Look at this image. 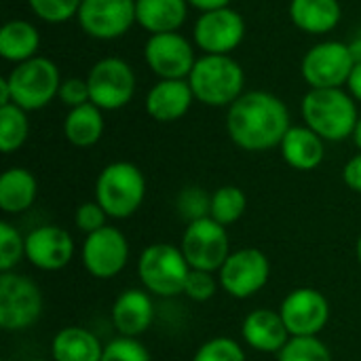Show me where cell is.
Returning <instances> with one entry per match:
<instances>
[{
	"label": "cell",
	"instance_id": "obj_25",
	"mask_svg": "<svg viewBox=\"0 0 361 361\" xmlns=\"http://www.w3.org/2000/svg\"><path fill=\"white\" fill-rule=\"evenodd\" d=\"M38 195V182L30 169L11 167L0 176V209L4 214H23Z\"/></svg>",
	"mask_w": 361,
	"mask_h": 361
},
{
	"label": "cell",
	"instance_id": "obj_38",
	"mask_svg": "<svg viewBox=\"0 0 361 361\" xmlns=\"http://www.w3.org/2000/svg\"><path fill=\"white\" fill-rule=\"evenodd\" d=\"M57 97H59V102L63 106H70V108H78L82 104H89L91 102V95H89L87 78H78V76L63 78L61 85H59Z\"/></svg>",
	"mask_w": 361,
	"mask_h": 361
},
{
	"label": "cell",
	"instance_id": "obj_28",
	"mask_svg": "<svg viewBox=\"0 0 361 361\" xmlns=\"http://www.w3.org/2000/svg\"><path fill=\"white\" fill-rule=\"evenodd\" d=\"M30 133L27 112L15 104L0 106V150L11 154L19 150Z\"/></svg>",
	"mask_w": 361,
	"mask_h": 361
},
{
	"label": "cell",
	"instance_id": "obj_37",
	"mask_svg": "<svg viewBox=\"0 0 361 361\" xmlns=\"http://www.w3.org/2000/svg\"><path fill=\"white\" fill-rule=\"evenodd\" d=\"M106 218H108V214L102 209V205H99L97 201H89V203L78 205V209H76V214H74L76 228H78L80 233H87V235H91V233H95V231L108 226V224H106Z\"/></svg>",
	"mask_w": 361,
	"mask_h": 361
},
{
	"label": "cell",
	"instance_id": "obj_32",
	"mask_svg": "<svg viewBox=\"0 0 361 361\" xmlns=\"http://www.w3.org/2000/svg\"><path fill=\"white\" fill-rule=\"evenodd\" d=\"M21 258H25V239L13 224L0 222V271L11 273Z\"/></svg>",
	"mask_w": 361,
	"mask_h": 361
},
{
	"label": "cell",
	"instance_id": "obj_26",
	"mask_svg": "<svg viewBox=\"0 0 361 361\" xmlns=\"http://www.w3.org/2000/svg\"><path fill=\"white\" fill-rule=\"evenodd\" d=\"M40 47V32L25 19H11L0 27V55L6 61L21 63L36 57Z\"/></svg>",
	"mask_w": 361,
	"mask_h": 361
},
{
	"label": "cell",
	"instance_id": "obj_8",
	"mask_svg": "<svg viewBox=\"0 0 361 361\" xmlns=\"http://www.w3.org/2000/svg\"><path fill=\"white\" fill-rule=\"evenodd\" d=\"M91 104L99 110H121L135 95V72L121 57H104L87 74Z\"/></svg>",
	"mask_w": 361,
	"mask_h": 361
},
{
	"label": "cell",
	"instance_id": "obj_27",
	"mask_svg": "<svg viewBox=\"0 0 361 361\" xmlns=\"http://www.w3.org/2000/svg\"><path fill=\"white\" fill-rule=\"evenodd\" d=\"M104 127V110L89 102L78 108H70L63 121V135L76 148H91L102 140Z\"/></svg>",
	"mask_w": 361,
	"mask_h": 361
},
{
	"label": "cell",
	"instance_id": "obj_23",
	"mask_svg": "<svg viewBox=\"0 0 361 361\" xmlns=\"http://www.w3.org/2000/svg\"><path fill=\"white\" fill-rule=\"evenodd\" d=\"M186 17V0H135V21L150 34L178 32Z\"/></svg>",
	"mask_w": 361,
	"mask_h": 361
},
{
	"label": "cell",
	"instance_id": "obj_6",
	"mask_svg": "<svg viewBox=\"0 0 361 361\" xmlns=\"http://www.w3.org/2000/svg\"><path fill=\"white\" fill-rule=\"evenodd\" d=\"M190 264L186 262L180 247L169 243H152L148 245L137 260V275L144 288L150 294L173 298L184 294Z\"/></svg>",
	"mask_w": 361,
	"mask_h": 361
},
{
	"label": "cell",
	"instance_id": "obj_7",
	"mask_svg": "<svg viewBox=\"0 0 361 361\" xmlns=\"http://www.w3.org/2000/svg\"><path fill=\"white\" fill-rule=\"evenodd\" d=\"M355 63L357 59L351 44L341 40H324L305 53L300 72L311 89H343Z\"/></svg>",
	"mask_w": 361,
	"mask_h": 361
},
{
	"label": "cell",
	"instance_id": "obj_41",
	"mask_svg": "<svg viewBox=\"0 0 361 361\" xmlns=\"http://www.w3.org/2000/svg\"><path fill=\"white\" fill-rule=\"evenodd\" d=\"M186 2H188V6H195L201 13L216 11V8H226L231 4V0H186Z\"/></svg>",
	"mask_w": 361,
	"mask_h": 361
},
{
	"label": "cell",
	"instance_id": "obj_15",
	"mask_svg": "<svg viewBox=\"0 0 361 361\" xmlns=\"http://www.w3.org/2000/svg\"><path fill=\"white\" fill-rule=\"evenodd\" d=\"M80 256L89 275L97 279H112L129 262V243L118 228L104 226L87 235Z\"/></svg>",
	"mask_w": 361,
	"mask_h": 361
},
{
	"label": "cell",
	"instance_id": "obj_29",
	"mask_svg": "<svg viewBox=\"0 0 361 361\" xmlns=\"http://www.w3.org/2000/svg\"><path fill=\"white\" fill-rule=\"evenodd\" d=\"M245 209H247V197L237 186H222L212 195L209 218H214L222 226L235 224L245 214Z\"/></svg>",
	"mask_w": 361,
	"mask_h": 361
},
{
	"label": "cell",
	"instance_id": "obj_36",
	"mask_svg": "<svg viewBox=\"0 0 361 361\" xmlns=\"http://www.w3.org/2000/svg\"><path fill=\"white\" fill-rule=\"evenodd\" d=\"M218 292V281L214 277V273H207V271H190L188 275V281H186V288H184V294L195 300V302H207L216 296Z\"/></svg>",
	"mask_w": 361,
	"mask_h": 361
},
{
	"label": "cell",
	"instance_id": "obj_4",
	"mask_svg": "<svg viewBox=\"0 0 361 361\" xmlns=\"http://www.w3.org/2000/svg\"><path fill=\"white\" fill-rule=\"evenodd\" d=\"M146 197V178L140 167L127 161L106 165L95 180V201L108 218L125 220L133 216Z\"/></svg>",
	"mask_w": 361,
	"mask_h": 361
},
{
	"label": "cell",
	"instance_id": "obj_40",
	"mask_svg": "<svg viewBox=\"0 0 361 361\" xmlns=\"http://www.w3.org/2000/svg\"><path fill=\"white\" fill-rule=\"evenodd\" d=\"M347 89L353 95V99L361 102V61L355 63V68H353V72H351V76L347 80Z\"/></svg>",
	"mask_w": 361,
	"mask_h": 361
},
{
	"label": "cell",
	"instance_id": "obj_1",
	"mask_svg": "<svg viewBox=\"0 0 361 361\" xmlns=\"http://www.w3.org/2000/svg\"><path fill=\"white\" fill-rule=\"evenodd\" d=\"M290 127L288 106L269 91H247L226 112L228 137L247 152L279 148Z\"/></svg>",
	"mask_w": 361,
	"mask_h": 361
},
{
	"label": "cell",
	"instance_id": "obj_24",
	"mask_svg": "<svg viewBox=\"0 0 361 361\" xmlns=\"http://www.w3.org/2000/svg\"><path fill=\"white\" fill-rule=\"evenodd\" d=\"M51 355L53 361H102L104 347L93 332L72 326L55 334Z\"/></svg>",
	"mask_w": 361,
	"mask_h": 361
},
{
	"label": "cell",
	"instance_id": "obj_10",
	"mask_svg": "<svg viewBox=\"0 0 361 361\" xmlns=\"http://www.w3.org/2000/svg\"><path fill=\"white\" fill-rule=\"evenodd\" d=\"M180 250L186 262L190 264V269L216 273L231 256L228 233L214 218L190 222L186 224V231L182 235Z\"/></svg>",
	"mask_w": 361,
	"mask_h": 361
},
{
	"label": "cell",
	"instance_id": "obj_12",
	"mask_svg": "<svg viewBox=\"0 0 361 361\" xmlns=\"http://www.w3.org/2000/svg\"><path fill=\"white\" fill-rule=\"evenodd\" d=\"M192 38L203 55H231L245 38V19L231 6L201 13Z\"/></svg>",
	"mask_w": 361,
	"mask_h": 361
},
{
	"label": "cell",
	"instance_id": "obj_21",
	"mask_svg": "<svg viewBox=\"0 0 361 361\" xmlns=\"http://www.w3.org/2000/svg\"><path fill=\"white\" fill-rule=\"evenodd\" d=\"M281 157L296 171H313L326 157L324 140L307 125H292L281 140Z\"/></svg>",
	"mask_w": 361,
	"mask_h": 361
},
{
	"label": "cell",
	"instance_id": "obj_35",
	"mask_svg": "<svg viewBox=\"0 0 361 361\" xmlns=\"http://www.w3.org/2000/svg\"><path fill=\"white\" fill-rule=\"evenodd\" d=\"M102 361H152V357L137 338L118 336L104 347Z\"/></svg>",
	"mask_w": 361,
	"mask_h": 361
},
{
	"label": "cell",
	"instance_id": "obj_45",
	"mask_svg": "<svg viewBox=\"0 0 361 361\" xmlns=\"http://www.w3.org/2000/svg\"><path fill=\"white\" fill-rule=\"evenodd\" d=\"M30 361H44V360H30Z\"/></svg>",
	"mask_w": 361,
	"mask_h": 361
},
{
	"label": "cell",
	"instance_id": "obj_31",
	"mask_svg": "<svg viewBox=\"0 0 361 361\" xmlns=\"http://www.w3.org/2000/svg\"><path fill=\"white\" fill-rule=\"evenodd\" d=\"M176 209H178V216L188 224L209 218L212 197L199 186H186L180 190V195L176 199Z\"/></svg>",
	"mask_w": 361,
	"mask_h": 361
},
{
	"label": "cell",
	"instance_id": "obj_30",
	"mask_svg": "<svg viewBox=\"0 0 361 361\" xmlns=\"http://www.w3.org/2000/svg\"><path fill=\"white\" fill-rule=\"evenodd\" d=\"M279 361H332V353L317 336H292L279 351Z\"/></svg>",
	"mask_w": 361,
	"mask_h": 361
},
{
	"label": "cell",
	"instance_id": "obj_20",
	"mask_svg": "<svg viewBox=\"0 0 361 361\" xmlns=\"http://www.w3.org/2000/svg\"><path fill=\"white\" fill-rule=\"evenodd\" d=\"M243 341L260 353H279L292 338L279 311L256 309L241 326Z\"/></svg>",
	"mask_w": 361,
	"mask_h": 361
},
{
	"label": "cell",
	"instance_id": "obj_5",
	"mask_svg": "<svg viewBox=\"0 0 361 361\" xmlns=\"http://www.w3.org/2000/svg\"><path fill=\"white\" fill-rule=\"evenodd\" d=\"M59 68L49 57H32L27 61L15 63L11 74L6 76L8 89H11V104L23 108L25 112L42 110L49 106L61 85Z\"/></svg>",
	"mask_w": 361,
	"mask_h": 361
},
{
	"label": "cell",
	"instance_id": "obj_44",
	"mask_svg": "<svg viewBox=\"0 0 361 361\" xmlns=\"http://www.w3.org/2000/svg\"><path fill=\"white\" fill-rule=\"evenodd\" d=\"M355 252H357V260H360V264H361V235H360V239H357V245H355Z\"/></svg>",
	"mask_w": 361,
	"mask_h": 361
},
{
	"label": "cell",
	"instance_id": "obj_11",
	"mask_svg": "<svg viewBox=\"0 0 361 361\" xmlns=\"http://www.w3.org/2000/svg\"><path fill=\"white\" fill-rule=\"evenodd\" d=\"M271 279V262L264 252L243 247L231 252L220 269V286L233 298H250L258 294Z\"/></svg>",
	"mask_w": 361,
	"mask_h": 361
},
{
	"label": "cell",
	"instance_id": "obj_39",
	"mask_svg": "<svg viewBox=\"0 0 361 361\" xmlns=\"http://www.w3.org/2000/svg\"><path fill=\"white\" fill-rule=\"evenodd\" d=\"M343 178H345V184L353 192H360L361 195V152L347 161V165L343 169Z\"/></svg>",
	"mask_w": 361,
	"mask_h": 361
},
{
	"label": "cell",
	"instance_id": "obj_42",
	"mask_svg": "<svg viewBox=\"0 0 361 361\" xmlns=\"http://www.w3.org/2000/svg\"><path fill=\"white\" fill-rule=\"evenodd\" d=\"M11 104V89H8V82H6V76L0 78V106H6Z\"/></svg>",
	"mask_w": 361,
	"mask_h": 361
},
{
	"label": "cell",
	"instance_id": "obj_18",
	"mask_svg": "<svg viewBox=\"0 0 361 361\" xmlns=\"http://www.w3.org/2000/svg\"><path fill=\"white\" fill-rule=\"evenodd\" d=\"M195 102V93L186 78H159L146 93L144 108L159 123H173L186 116Z\"/></svg>",
	"mask_w": 361,
	"mask_h": 361
},
{
	"label": "cell",
	"instance_id": "obj_19",
	"mask_svg": "<svg viewBox=\"0 0 361 361\" xmlns=\"http://www.w3.org/2000/svg\"><path fill=\"white\" fill-rule=\"evenodd\" d=\"M154 319V305L144 290H125L112 305V324L121 336L137 338L144 334Z\"/></svg>",
	"mask_w": 361,
	"mask_h": 361
},
{
	"label": "cell",
	"instance_id": "obj_33",
	"mask_svg": "<svg viewBox=\"0 0 361 361\" xmlns=\"http://www.w3.org/2000/svg\"><path fill=\"white\" fill-rule=\"evenodd\" d=\"M82 0H27L32 13L47 23H66L78 15Z\"/></svg>",
	"mask_w": 361,
	"mask_h": 361
},
{
	"label": "cell",
	"instance_id": "obj_16",
	"mask_svg": "<svg viewBox=\"0 0 361 361\" xmlns=\"http://www.w3.org/2000/svg\"><path fill=\"white\" fill-rule=\"evenodd\" d=\"M279 313L290 336H317L330 319V302L315 288H298L283 298Z\"/></svg>",
	"mask_w": 361,
	"mask_h": 361
},
{
	"label": "cell",
	"instance_id": "obj_3",
	"mask_svg": "<svg viewBox=\"0 0 361 361\" xmlns=\"http://www.w3.org/2000/svg\"><path fill=\"white\" fill-rule=\"evenodd\" d=\"M186 80L195 93V99L212 108L233 106L245 93V72L231 55L197 57V63Z\"/></svg>",
	"mask_w": 361,
	"mask_h": 361
},
{
	"label": "cell",
	"instance_id": "obj_34",
	"mask_svg": "<svg viewBox=\"0 0 361 361\" xmlns=\"http://www.w3.org/2000/svg\"><path fill=\"white\" fill-rule=\"evenodd\" d=\"M192 361H245V351L241 345L228 336H218L203 343Z\"/></svg>",
	"mask_w": 361,
	"mask_h": 361
},
{
	"label": "cell",
	"instance_id": "obj_9",
	"mask_svg": "<svg viewBox=\"0 0 361 361\" xmlns=\"http://www.w3.org/2000/svg\"><path fill=\"white\" fill-rule=\"evenodd\" d=\"M42 313L40 288L15 273L0 275V328L4 332H21L38 322Z\"/></svg>",
	"mask_w": 361,
	"mask_h": 361
},
{
	"label": "cell",
	"instance_id": "obj_43",
	"mask_svg": "<svg viewBox=\"0 0 361 361\" xmlns=\"http://www.w3.org/2000/svg\"><path fill=\"white\" fill-rule=\"evenodd\" d=\"M353 140H355V146L361 150V116L357 121V127H355V133H353Z\"/></svg>",
	"mask_w": 361,
	"mask_h": 361
},
{
	"label": "cell",
	"instance_id": "obj_13",
	"mask_svg": "<svg viewBox=\"0 0 361 361\" xmlns=\"http://www.w3.org/2000/svg\"><path fill=\"white\" fill-rule=\"evenodd\" d=\"M80 30L95 40H116L135 21V0H82L78 8Z\"/></svg>",
	"mask_w": 361,
	"mask_h": 361
},
{
	"label": "cell",
	"instance_id": "obj_17",
	"mask_svg": "<svg viewBox=\"0 0 361 361\" xmlns=\"http://www.w3.org/2000/svg\"><path fill=\"white\" fill-rule=\"evenodd\" d=\"M74 256L72 235L55 224L38 226L25 237V260L40 271H61Z\"/></svg>",
	"mask_w": 361,
	"mask_h": 361
},
{
	"label": "cell",
	"instance_id": "obj_2",
	"mask_svg": "<svg viewBox=\"0 0 361 361\" xmlns=\"http://www.w3.org/2000/svg\"><path fill=\"white\" fill-rule=\"evenodd\" d=\"M302 118L324 142H343L353 137L360 114L349 91L343 89H309L302 97Z\"/></svg>",
	"mask_w": 361,
	"mask_h": 361
},
{
	"label": "cell",
	"instance_id": "obj_14",
	"mask_svg": "<svg viewBox=\"0 0 361 361\" xmlns=\"http://www.w3.org/2000/svg\"><path fill=\"white\" fill-rule=\"evenodd\" d=\"M144 61L159 78H188L197 57L190 40L180 32L150 34L144 44Z\"/></svg>",
	"mask_w": 361,
	"mask_h": 361
},
{
	"label": "cell",
	"instance_id": "obj_22",
	"mask_svg": "<svg viewBox=\"0 0 361 361\" xmlns=\"http://www.w3.org/2000/svg\"><path fill=\"white\" fill-rule=\"evenodd\" d=\"M292 23L311 36L330 34L343 19V6L338 0H290Z\"/></svg>",
	"mask_w": 361,
	"mask_h": 361
}]
</instances>
